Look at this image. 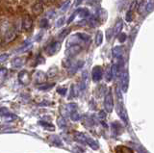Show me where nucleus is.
I'll use <instances>...</instances> for the list:
<instances>
[{"mask_svg":"<svg viewBox=\"0 0 154 153\" xmlns=\"http://www.w3.org/2000/svg\"><path fill=\"white\" fill-rule=\"evenodd\" d=\"M90 36L85 33H77V34L70 37V39L67 41L69 45H73V44H79L80 42H87L90 41Z\"/></svg>","mask_w":154,"mask_h":153,"instance_id":"obj_1","label":"nucleus"},{"mask_svg":"<svg viewBox=\"0 0 154 153\" xmlns=\"http://www.w3.org/2000/svg\"><path fill=\"white\" fill-rule=\"evenodd\" d=\"M104 107L108 113H112L113 109H114V100H113V95H112V93H111V90L107 92V93L105 95Z\"/></svg>","mask_w":154,"mask_h":153,"instance_id":"obj_2","label":"nucleus"},{"mask_svg":"<svg viewBox=\"0 0 154 153\" xmlns=\"http://www.w3.org/2000/svg\"><path fill=\"white\" fill-rule=\"evenodd\" d=\"M60 49H61V44L59 41H55V42H51V44H49L45 47V52L47 55L52 56L58 53Z\"/></svg>","mask_w":154,"mask_h":153,"instance_id":"obj_3","label":"nucleus"},{"mask_svg":"<svg viewBox=\"0 0 154 153\" xmlns=\"http://www.w3.org/2000/svg\"><path fill=\"white\" fill-rule=\"evenodd\" d=\"M81 50H82V47L79 44L70 45V47H67V49L66 50V57H69V58H71V57L80 53Z\"/></svg>","mask_w":154,"mask_h":153,"instance_id":"obj_4","label":"nucleus"},{"mask_svg":"<svg viewBox=\"0 0 154 153\" xmlns=\"http://www.w3.org/2000/svg\"><path fill=\"white\" fill-rule=\"evenodd\" d=\"M102 69L99 66H96L91 70V77H93L94 82H99L102 78Z\"/></svg>","mask_w":154,"mask_h":153,"instance_id":"obj_5","label":"nucleus"},{"mask_svg":"<svg viewBox=\"0 0 154 153\" xmlns=\"http://www.w3.org/2000/svg\"><path fill=\"white\" fill-rule=\"evenodd\" d=\"M17 78H18L19 82H20V84H22V85H27L30 83V81H31L30 75H29V73L25 70L20 71V72L18 73Z\"/></svg>","mask_w":154,"mask_h":153,"instance_id":"obj_6","label":"nucleus"},{"mask_svg":"<svg viewBox=\"0 0 154 153\" xmlns=\"http://www.w3.org/2000/svg\"><path fill=\"white\" fill-rule=\"evenodd\" d=\"M17 37V32L14 28H12L11 30H9L7 32V34L5 35V39H4V42L5 44H10V42L14 41L16 40V38Z\"/></svg>","mask_w":154,"mask_h":153,"instance_id":"obj_7","label":"nucleus"},{"mask_svg":"<svg viewBox=\"0 0 154 153\" xmlns=\"http://www.w3.org/2000/svg\"><path fill=\"white\" fill-rule=\"evenodd\" d=\"M32 26H33L32 17L29 15H25L23 17V20H22V28L25 31H29L32 29Z\"/></svg>","mask_w":154,"mask_h":153,"instance_id":"obj_8","label":"nucleus"},{"mask_svg":"<svg viewBox=\"0 0 154 153\" xmlns=\"http://www.w3.org/2000/svg\"><path fill=\"white\" fill-rule=\"evenodd\" d=\"M34 80H35L37 83L43 84V83L46 82L47 76H46V74L45 72L38 70V71H36V72H35V74H34Z\"/></svg>","mask_w":154,"mask_h":153,"instance_id":"obj_9","label":"nucleus"},{"mask_svg":"<svg viewBox=\"0 0 154 153\" xmlns=\"http://www.w3.org/2000/svg\"><path fill=\"white\" fill-rule=\"evenodd\" d=\"M120 78H122V89L123 92H126L127 89H128V82H129L128 74L126 72L122 73V75H120Z\"/></svg>","mask_w":154,"mask_h":153,"instance_id":"obj_10","label":"nucleus"},{"mask_svg":"<svg viewBox=\"0 0 154 153\" xmlns=\"http://www.w3.org/2000/svg\"><path fill=\"white\" fill-rule=\"evenodd\" d=\"M85 143H87L88 145H90L93 149H94V150H96V149H98V143L96 142L94 139H91V138H90V137H88V136H86V138H85Z\"/></svg>","mask_w":154,"mask_h":153,"instance_id":"obj_11","label":"nucleus"},{"mask_svg":"<svg viewBox=\"0 0 154 153\" xmlns=\"http://www.w3.org/2000/svg\"><path fill=\"white\" fill-rule=\"evenodd\" d=\"M122 26H123V21L122 20H119V21H117V23H116V25L113 29V33L115 36H118L120 34V32L122 30Z\"/></svg>","mask_w":154,"mask_h":153,"instance_id":"obj_12","label":"nucleus"},{"mask_svg":"<svg viewBox=\"0 0 154 153\" xmlns=\"http://www.w3.org/2000/svg\"><path fill=\"white\" fill-rule=\"evenodd\" d=\"M24 63H25V60L23 58H20V57H17V58H14L12 61V66L14 68H20L21 66L24 65Z\"/></svg>","mask_w":154,"mask_h":153,"instance_id":"obj_13","label":"nucleus"},{"mask_svg":"<svg viewBox=\"0 0 154 153\" xmlns=\"http://www.w3.org/2000/svg\"><path fill=\"white\" fill-rule=\"evenodd\" d=\"M32 11L35 13L36 15H40V14H42L43 12V5H42V3H41V2L36 3L35 5L32 7Z\"/></svg>","mask_w":154,"mask_h":153,"instance_id":"obj_14","label":"nucleus"},{"mask_svg":"<svg viewBox=\"0 0 154 153\" xmlns=\"http://www.w3.org/2000/svg\"><path fill=\"white\" fill-rule=\"evenodd\" d=\"M123 47L122 46H117L115 47V48L113 49V55L114 57H116L117 59H119L122 58V56L123 54Z\"/></svg>","mask_w":154,"mask_h":153,"instance_id":"obj_15","label":"nucleus"},{"mask_svg":"<svg viewBox=\"0 0 154 153\" xmlns=\"http://www.w3.org/2000/svg\"><path fill=\"white\" fill-rule=\"evenodd\" d=\"M58 73V68L57 66H51V68L48 69L47 73H46V76L49 78H52L54 77V76H56Z\"/></svg>","mask_w":154,"mask_h":153,"instance_id":"obj_16","label":"nucleus"},{"mask_svg":"<svg viewBox=\"0 0 154 153\" xmlns=\"http://www.w3.org/2000/svg\"><path fill=\"white\" fill-rule=\"evenodd\" d=\"M102 41H103V33L101 31H98L95 36V44L98 46L102 44Z\"/></svg>","mask_w":154,"mask_h":153,"instance_id":"obj_17","label":"nucleus"},{"mask_svg":"<svg viewBox=\"0 0 154 153\" xmlns=\"http://www.w3.org/2000/svg\"><path fill=\"white\" fill-rule=\"evenodd\" d=\"M70 28H66V29H64L62 32H60L59 33V39L60 40H63V39H65V38L66 37V36H69V34L70 33Z\"/></svg>","mask_w":154,"mask_h":153,"instance_id":"obj_18","label":"nucleus"},{"mask_svg":"<svg viewBox=\"0 0 154 153\" xmlns=\"http://www.w3.org/2000/svg\"><path fill=\"white\" fill-rule=\"evenodd\" d=\"M40 124L42 126H43L45 129H47V130L49 131H54L55 130V126L52 125V124L50 123H46V122H43V121H40Z\"/></svg>","mask_w":154,"mask_h":153,"instance_id":"obj_19","label":"nucleus"},{"mask_svg":"<svg viewBox=\"0 0 154 153\" xmlns=\"http://www.w3.org/2000/svg\"><path fill=\"white\" fill-rule=\"evenodd\" d=\"M76 109H77V105L75 103H70V104L66 105V111L69 112V114L76 111Z\"/></svg>","mask_w":154,"mask_h":153,"instance_id":"obj_20","label":"nucleus"},{"mask_svg":"<svg viewBox=\"0 0 154 153\" xmlns=\"http://www.w3.org/2000/svg\"><path fill=\"white\" fill-rule=\"evenodd\" d=\"M57 123H58V125H59L61 128H64V127H66L67 125L66 121L63 117H60L59 118L57 119Z\"/></svg>","mask_w":154,"mask_h":153,"instance_id":"obj_21","label":"nucleus"},{"mask_svg":"<svg viewBox=\"0 0 154 153\" xmlns=\"http://www.w3.org/2000/svg\"><path fill=\"white\" fill-rule=\"evenodd\" d=\"M70 118H71L73 121H78L79 119L81 118V117H80V115H79L78 113H77L76 111H74V112L70 113Z\"/></svg>","mask_w":154,"mask_h":153,"instance_id":"obj_22","label":"nucleus"},{"mask_svg":"<svg viewBox=\"0 0 154 153\" xmlns=\"http://www.w3.org/2000/svg\"><path fill=\"white\" fill-rule=\"evenodd\" d=\"M64 23H65V17H61L56 20V27L61 28V27H63V25H64Z\"/></svg>","mask_w":154,"mask_h":153,"instance_id":"obj_23","label":"nucleus"},{"mask_svg":"<svg viewBox=\"0 0 154 153\" xmlns=\"http://www.w3.org/2000/svg\"><path fill=\"white\" fill-rule=\"evenodd\" d=\"M38 25H40L41 28H46L48 26V20H46V18H42V20L38 22Z\"/></svg>","mask_w":154,"mask_h":153,"instance_id":"obj_24","label":"nucleus"},{"mask_svg":"<svg viewBox=\"0 0 154 153\" xmlns=\"http://www.w3.org/2000/svg\"><path fill=\"white\" fill-rule=\"evenodd\" d=\"M53 87V85H47L46 83H43L42 85L41 86H38V90H49Z\"/></svg>","mask_w":154,"mask_h":153,"instance_id":"obj_25","label":"nucleus"},{"mask_svg":"<svg viewBox=\"0 0 154 153\" xmlns=\"http://www.w3.org/2000/svg\"><path fill=\"white\" fill-rule=\"evenodd\" d=\"M79 15L81 17H89L90 13H89V10H87V9H85V10H81L79 12Z\"/></svg>","mask_w":154,"mask_h":153,"instance_id":"obj_26","label":"nucleus"},{"mask_svg":"<svg viewBox=\"0 0 154 153\" xmlns=\"http://www.w3.org/2000/svg\"><path fill=\"white\" fill-rule=\"evenodd\" d=\"M69 4H70V0H67V1H66L64 4H63V6L61 7V11L65 12L66 9L69 7Z\"/></svg>","mask_w":154,"mask_h":153,"instance_id":"obj_27","label":"nucleus"},{"mask_svg":"<svg viewBox=\"0 0 154 153\" xmlns=\"http://www.w3.org/2000/svg\"><path fill=\"white\" fill-rule=\"evenodd\" d=\"M8 59H9V54L4 53L0 55V63H4V62H6Z\"/></svg>","mask_w":154,"mask_h":153,"instance_id":"obj_28","label":"nucleus"},{"mask_svg":"<svg viewBox=\"0 0 154 153\" xmlns=\"http://www.w3.org/2000/svg\"><path fill=\"white\" fill-rule=\"evenodd\" d=\"M132 13H131V11H129L127 14H126V17H125V20H126L127 22H130L132 20Z\"/></svg>","mask_w":154,"mask_h":153,"instance_id":"obj_29","label":"nucleus"},{"mask_svg":"<svg viewBox=\"0 0 154 153\" xmlns=\"http://www.w3.org/2000/svg\"><path fill=\"white\" fill-rule=\"evenodd\" d=\"M118 40L119 42H124V41L126 40V35L125 34H120L119 36H118Z\"/></svg>","mask_w":154,"mask_h":153,"instance_id":"obj_30","label":"nucleus"},{"mask_svg":"<svg viewBox=\"0 0 154 153\" xmlns=\"http://www.w3.org/2000/svg\"><path fill=\"white\" fill-rule=\"evenodd\" d=\"M31 46V44H25V45H22L20 48H18L17 50H16L17 52H21L22 50H26L28 47H30Z\"/></svg>","mask_w":154,"mask_h":153,"instance_id":"obj_31","label":"nucleus"},{"mask_svg":"<svg viewBox=\"0 0 154 153\" xmlns=\"http://www.w3.org/2000/svg\"><path fill=\"white\" fill-rule=\"evenodd\" d=\"M7 74V69H0V77H3Z\"/></svg>","mask_w":154,"mask_h":153,"instance_id":"obj_32","label":"nucleus"},{"mask_svg":"<svg viewBox=\"0 0 154 153\" xmlns=\"http://www.w3.org/2000/svg\"><path fill=\"white\" fill-rule=\"evenodd\" d=\"M7 113H8V111L6 109H4V108L0 109V116H4V115H6Z\"/></svg>","mask_w":154,"mask_h":153,"instance_id":"obj_33","label":"nucleus"},{"mask_svg":"<svg viewBox=\"0 0 154 153\" xmlns=\"http://www.w3.org/2000/svg\"><path fill=\"white\" fill-rule=\"evenodd\" d=\"M66 89H63V90H61V89H59L58 90V93H59L60 94H63V95H65V93H66Z\"/></svg>","mask_w":154,"mask_h":153,"instance_id":"obj_34","label":"nucleus"},{"mask_svg":"<svg viewBox=\"0 0 154 153\" xmlns=\"http://www.w3.org/2000/svg\"><path fill=\"white\" fill-rule=\"evenodd\" d=\"M81 1H82V0H75V6L79 5V4L81 3Z\"/></svg>","mask_w":154,"mask_h":153,"instance_id":"obj_35","label":"nucleus"},{"mask_svg":"<svg viewBox=\"0 0 154 153\" xmlns=\"http://www.w3.org/2000/svg\"><path fill=\"white\" fill-rule=\"evenodd\" d=\"M41 1H48V0H41Z\"/></svg>","mask_w":154,"mask_h":153,"instance_id":"obj_36","label":"nucleus"},{"mask_svg":"<svg viewBox=\"0 0 154 153\" xmlns=\"http://www.w3.org/2000/svg\"><path fill=\"white\" fill-rule=\"evenodd\" d=\"M0 44H1V39H0Z\"/></svg>","mask_w":154,"mask_h":153,"instance_id":"obj_37","label":"nucleus"}]
</instances>
